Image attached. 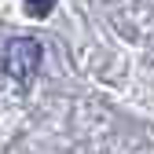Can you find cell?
I'll return each mask as SVG.
<instances>
[{
    "instance_id": "cell-1",
    "label": "cell",
    "mask_w": 154,
    "mask_h": 154,
    "mask_svg": "<svg viewBox=\"0 0 154 154\" xmlns=\"http://www.w3.org/2000/svg\"><path fill=\"white\" fill-rule=\"evenodd\" d=\"M41 59H44V48H41L37 37H11V41L4 44L0 66H4V73L18 88H29L33 77H37V70H41Z\"/></svg>"
},
{
    "instance_id": "cell-2",
    "label": "cell",
    "mask_w": 154,
    "mask_h": 154,
    "mask_svg": "<svg viewBox=\"0 0 154 154\" xmlns=\"http://www.w3.org/2000/svg\"><path fill=\"white\" fill-rule=\"evenodd\" d=\"M22 4H26V11H29L33 18H48V15L55 11L59 0H22Z\"/></svg>"
}]
</instances>
